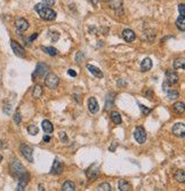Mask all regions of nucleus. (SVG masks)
<instances>
[{
  "instance_id": "f257e3e1",
  "label": "nucleus",
  "mask_w": 185,
  "mask_h": 191,
  "mask_svg": "<svg viewBox=\"0 0 185 191\" xmlns=\"http://www.w3.org/2000/svg\"><path fill=\"white\" fill-rule=\"evenodd\" d=\"M34 9L39 14V16L43 19H45V21H54L57 16L55 10L47 7V6L43 5V4H37V5L34 6Z\"/></svg>"
},
{
  "instance_id": "f03ea898",
  "label": "nucleus",
  "mask_w": 185,
  "mask_h": 191,
  "mask_svg": "<svg viewBox=\"0 0 185 191\" xmlns=\"http://www.w3.org/2000/svg\"><path fill=\"white\" fill-rule=\"evenodd\" d=\"M10 173H12L15 177L19 179V177H22L25 173H28V172H26L25 167H24L19 160H13V161L10 162Z\"/></svg>"
},
{
  "instance_id": "7ed1b4c3",
  "label": "nucleus",
  "mask_w": 185,
  "mask_h": 191,
  "mask_svg": "<svg viewBox=\"0 0 185 191\" xmlns=\"http://www.w3.org/2000/svg\"><path fill=\"white\" fill-rule=\"evenodd\" d=\"M60 84V79L55 73H48L47 76L45 77V85L50 88V89H55Z\"/></svg>"
},
{
  "instance_id": "20e7f679",
  "label": "nucleus",
  "mask_w": 185,
  "mask_h": 191,
  "mask_svg": "<svg viewBox=\"0 0 185 191\" xmlns=\"http://www.w3.org/2000/svg\"><path fill=\"white\" fill-rule=\"evenodd\" d=\"M47 71H48V67L45 63H38L36 70H34V72L32 73V80H37L38 78L43 77L47 73Z\"/></svg>"
},
{
  "instance_id": "39448f33",
  "label": "nucleus",
  "mask_w": 185,
  "mask_h": 191,
  "mask_svg": "<svg viewBox=\"0 0 185 191\" xmlns=\"http://www.w3.org/2000/svg\"><path fill=\"white\" fill-rule=\"evenodd\" d=\"M134 137L137 141V143L143 144L146 141V132H145V129L143 128L142 126L136 127L135 132H134Z\"/></svg>"
},
{
  "instance_id": "423d86ee",
  "label": "nucleus",
  "mask_w": 185,
  "mask_h": 191,
  "mask_svg": "<svg viewBox=\"0 0 185 191\" xmlns=\"http://www.w3.org/2000/svg\"><path fill=\"white\" fill-rule=\"evenodd\" d=\"M21 152L23 157L28 160L29 162H33V149L28 144H22L21 145Z\"/></svg>"
},
{
  "instance_id": "0eeeda50",
  "label": "nucleus",
  "mask_w": 185,
  "mask_h": 191,
  "mask_svg": "<svg viewBox=\"0 0 185 191\" xmlns=\"http://www.w3.org/2000/svg\"><path fill=\"white\" fill-rule=\"evenodd\" d=\"M173 134L175 135L176 137H180V139H184L185 137V124L183 123H177L173 126L171 129Z\"/></svg>"
},
{
  "instance_id": "6e6552de",
  "label": "nucleus",
  "mask_w": 185,
  "mask_h": 191,
  "mask_svg": "<svg viewBox=\"0 0 185 191\" xmlns=\"http://www.w3.org/2000/svg\"><path fill=\"white\" fill-rule=\"evenodd\" d=\"M10 47L13 49V52L16 56H19V57H25V49H24L21 45H19L17 41H15V40H12L10 41Z\"/></svg>"
},
{
  "instance_id": "1a4fd4ad",
  "label": "nucleus",
  "mask_w": 185,
  "mask_h": 191,
  "mask_svg": "<svg viewBox=\"0 0 185 191\" xmlns=\"http://www.w3.org/2000/svg\"><path fill=\"white\" fill-rule=\"evenodd\" d=\"M178 80H180V77H178V75L174 70H168L166 72V80L165 81H167V84H169L170 86L177 84Z\"/></svg>"
},
{
  "instance_id": "9d476101",
  "label": "nucleus",
  "mask_w": 185,
  "mask_h": 191,
  "mask_svg": "<svg viewBox=\"0 0 185 191\" xmlns=\"http://www.w3.org/2000/svg\"><path fill=\"white\" fill-rule=\"evenodd\" d=\"M15 26H16V29L19 30V32H23V31H26L29 29V22L25 19L21 17V19H16Z\"/></svg>"
},
{
  "instance_id": "9b49d317",
  "label": "nucleus",
  "mask_w": 185,
  "mask_h": 191,
  "mask_svg": "<svg viewBox=\"0 0 185 191\" xmlns=\"http://www.w3.org/2000/svg\"><path fill=\"white\" fill-rule=\"evenodd\" d=\"M122 38L125 41H127V43H133L134 40L136 39V34L134 32L133 30L130 29H125L122 31Z\"/></svg>"
},
{
  "instance_id": "f8f14e48",
  "label": "nucleus",
  "mask_w": 185,
  "mask_h": 191,
  "mask_svg": "<svg viewBox=\"0 0 185 191\" xmlns=\"http://www.w3.org/2000/svg\"><path fill=\"white\" fill-rule=\"evenodd\" d=\"M62 172H63V164H62L60 160L55 159L54 162H53L50 174H53V175H58V174H61Z\"/></svg>"
},
{
  "instance_id": "ddd939ff",
  "label": "nucleus",
  "mask_w": 185,
  "mask_h": 191,
  "mask_svg": "<svg viewBox=\"0 0 185 191\" xmlns=\"http://www.w3.org/2000/svg\"><path fill=\"white\" fill-rule=\"evenodd\" d=\"M88 110L91 113H97L98 110H100V105H98V102H97L95 97H90L88 100Z\"/></svg>"
},
{
  "instance_id": "4468645a",
  "label": "nucleus",
  "mask_w": 185,
  "mask_h": 191,
  "mask_svg": "<svg viewBox=\"0 0 185 191\" xmlns=\"http://www.w3.org/2000/svg\"><path fill=\"white\" fill-rule=\"evenodd\" d=\"M86 68H87V70H88L91 75H94V76L97 77V78H103V77H104L102 70L98 69L97 67H94V65H91V64H87V67Z\"/></svg>"
},
{
  "instance_id": "2eb2a0df",
  "label": "nucleus",
  "mask_w": 185,
  "mask_h": 191,
  "mask_svg": "<svg viewBox=\"0 0 185 191\" xmlns=\"http://www.w3.org/2000/svg\"><path fill=\"white\" fill-rule=\"evenodd\" d=\"M104 2H108L110 7L114 10H119L122 8V0H103Z\"/></svg>"
},
{
  "instance_id": "dca6fc26",
  "label": "nucleus",
  "mask_w": 185,
  "mask_h": 191,
  "mask_svg": "<svg viewBox=\"0 0 185 191\" xmlns=\"http://www.w3.org/2000/svg\"><path fill=\"white\" fill-rule=\"evenodd\" d=\"M151 68H152V61H151V58H144L142 61V63H141V71L142 72H147V71H150L151 70Z\"/></svg>"
},
{
  "instance_id": "f3484780",
  "label": "nucleus",
  "mask_w": 185,
  "mask_h": 191,
  "mask_svg": "<svg viewBox=\"0 0 185 191\" xmlns=\"http://www.w3.org/2000/svg\"><path fill=\"white\" fill-rule=\"evenodd\" d=\"M41 127H43V132H45L46 134H52L53 130H54V126H53V124L47 119L43 120V123H41Z\"/></svg>"
},
{
  "instance_id": "a211bd4d",
  "label": "nucleus",
  "mask_w": 185,
  "mask_h": 191,
  "mask_svg": "<svg viewBox=\"0 0 185 191\" xmlns=\"http://www.w3.org/2000/svg\"><path fill=\"white\" fill-rule=\"evenodd\" d=\"M174 68L176 70H185V58L178 57L174 61Z\"/></svg>"
},
{
  "instance_id": "6ab92c4d",
  "label": "nucleus",
  "mask_w": 185,
  "mask_h": 191,
  "mask_svg": "<svg viewBox=\"0 0 185 191\" xmlns=\"http://www.w3.org/2000/svg\"><path fill=\"white\" fill-rule=\"evenodd\" d=\"M173 109H174L176 113L180 115L185 111V103L184 102H176L175 104L173 105Z\"/></svg>"
},
{
  "instance_id": "aec40b11",
  "label": "nucleus",
  "mask_w": 185,
  "mask_h": 191,
  "mask_svg": "<svg viewBox=\"0 0 185 191\" xmlns=\"http://www.w3.org/2000/svg\"><path fill=\"white\" fill-rule=\"evenodd\" d=\"M119 190L120 191H129L132 190V186H130V183H128L127 181H125V180H120L119 181Z\"/></svg>"
},
{
  "instance_id": "412c9836",
  "label": "nucleus",
  "mask_w": 185,
  "mask_h": 191,
  "mask_svg": "<svg viewBox=\"0 0 185 191\" xmlns=\"http://www.w3.org/2000/svg\"><path fill=\"white\" fill-rule=\"evenodd\" d=\"M174 177H175V180L177 182H180V183H184L185 182V171L178 169V171L175 173Z\"/></svg>"
},
{
  "instance_id": "4be33fe9",
  "label": "nucleus",
  "mask_w": 185,
  "mask_h": 191,
  "mask_svg": "<svg viewBox=\"0 0 185 191\" xmlns=\"http://www.w3.org/2000/svg\"><path fill=\"white\" fill-rule=\"evenodd\" d=\"M111 119H112V121H113L115 125H120L122 123L121 116H120V113L117 112V111H112V112H111Z\"/></svg>"
},
{
  "instance_id": "5701e85b",
  "label": "nucleus",
  "mask_w": 185,
  "mask_h": 191,
  "mask_svg": "<svg viewBox=\"0 0 185 191\" xmlns=\"http://www.w3.org/2000/svg\"><path fill=\"white\" fill-rule=\"evenodd\" d=\"M32 96H33L34 99H40L43 96V87L40 86V85H36L33 91H32Z\"/></svg>"
},
{
  "instance_id": "b1692460",
  "label": "nucleus",
  "mask_w": 185,
  "mask_h": 191,
  "mask_svg": "<svg viewBox=\"0 0 185 191\" xmlns=\"http://www.w3.org/2000/svg\"><path fill=\"white\" fill-rule=\"evenodd\" d=\"M74 190H76V186L71 181L64 182V184L62 186V191H74Z\"/></svg>"
},
{
  "instance_id": "393cba45",
  "label": "nucleus",
  "mask_w": 185,
  "mask_h": 191,
  "mask_svg": "<svg viewBox=\"0 0 185 191\" xmlns=\"http://www.w3.org/2000/svg\"><path fill=\"white\" fill-rule=\"evenodd\" d=\"M176 26L180 31H185V17L180 16L178 19H176Z\"/></svg>"
},
{
  "instance_id": "a878e982",
  "label": "nucleus",
  "mask_w": 185,
  "mask_h": 191,
  "mask_svg": "<svg viewBox=\"0 0 185 191\" xmlns=\"http://www.w3.org/2000/svg\"><path fill=\"white\" fill-rule=\"evenodd\" d=\"M41 49H43V52H45L46 54L50 55V56H56L58 54V50L54 47H41Z\"/></svg>"
},
{
  "instance_id": "bb28decb",
  "label": "nucleus",
  "mask_w": 185,
  "mask_h": 191,
  "mask_svg": "<svg viewBox=\"0 0 185 191\" xmlns=\"http://www.w3.org/2000/svg\"><path fill=\"white\" fill-rule=\"evenodd\" d=\"M28 133L30 135H37L39 133V128L36 126V125H29L28 126Z\"/></svg>"
},
{
  "instance_id": "cd10ccee",
  "label": "nucleus",
  "mask_w": 185,
  "mask_h": 191,
  "mask_svg": "<svg viewBox=\"0 0 185 191\" xmlns=\"http://www.w3.org/2000/svg\"><path fill=\"white\" fill-rule=\"evenodd\" d=\"M98 173H100L98 172V168L95 169V171H91V168H89V169H87V176L91 179V180H94V179L98 176Z\"/></svg>"
},
{
  "instance_id": "c85d7f7f",
  "label": "nucleus",
  "mask_w": 185,
  "mask_h": 191,
  "mask_svg": "<svg viewBox=\"0 0 185 191\" xmlns=\"http://www.w3.org/2000/svg\"><path fill=\"white\" fill-rule=\"evenodd\" d=\"M97 190L98 191H111L112 189H111V186H110L109 183L104 182V183H102V184H100V186H97Z\"/></svg>"
},
{
  "instance_id": "c756f323",
  "label": "nucleus",
  "mask_w": 185,
  "mask_h": 191,
  "mask_svg": "<svg viewBox=\"0 0 185 191\" xmlns=\"http://www.w3.org/2000/svg\"><path fill=\"white\" fill-rule=\"evenodd\" d=\"M167 96H168V99H170V100H175V99H177V97L180 96V94H178L177 91H171V89H169V91L167 92Z\"/></svg>"
},
{
  "instance_id": "7c9ffc66",
  "label": "nucleus",
  "mask_w": 185,
  "mask_h": 191,
  "mask_svg": "<svg viewBox=\"0 0 185 191\" xmlns=\"http://www.w3.org/2000/svg\"><path fill=\"white\" fill-rule=\"evenodd\" d=\"M138 105H139V109H141V111H142L143 116H146V115H149V113L151 112V109L146 108L145 105H143V104H138Z\"/></svg>"
},
{
  "instance_id": "2f4dec72",
  "label": "nucleus",
  "mask_w": 185,
  "mask_h": 191,
  "mask_svg": "<svg viewBox=\"0 0 185 191\" xmlns=\"http://www.w3.org/2000/svg\"><path fill=\"white\" fill-rule=\"evenodd\" d=\"M14 121L16 125H19L22 123V115H21L19 112H16L14 115Z\"/></svg>"
},
{
  "instance_id": "473e14b6",
  "label": "nucleus",
  "mask_w": 185,
  "mask_h": 191,
  "mask_svg": "<svg viewBox=\"0 0 185 191\" xmlns=\"http://www.w3.org/2000/svg\"><path fill=\"white\" fill-rule=\"evenodd\" d=\"M112 105H113V97L108 99L105 102V110H109L110 108H112Z\"/></svg>"
},
{
  "instance_id": "72a5a7b5",
  "label": "nucleus",
  "mask_w": 185,
  "mask_h": 191,
  "mask_svg": "<svg viewBox=\"0 0 185 191\" xmlns=\"http://www.w3.org/2000/svg\"><path fill=\"white\" fill-rule=\"evenodd\" d=\"M178 12H180V16L185 17V5L184 4H180V5H178Z\"/></svg>"
},
{
  "instance_id": "f704fd0d",
  "label": "nucleus",
  "mask_w": 185,
  "mask_h": 191,
  "mask_svg": "<svg viewBox=\"0 0 185 191\" xmlns=\"http://www.w3.org/2000/svg\"><path fill=\"white\" fill-rule=\"evenodd\" d=\"M60 139H61V141L62 142H64V143H67V134L64 133V132H61V133H60Z\"/></svg>"
},
{
  "instance_id": "c9c22d12",
  "label": "nucleus",
  "mask_w": 185,
  "mask_h": 191,
  "mask_svg": "<svg viewBox=\"0 0 185 191\" xmlns=\"http://www.w3.org/2000/svg\"><path fill=\"white\" fill-rule=\"evenodd\" d=\"M10 110H12V106H10V105H5L4 111H5L7 115H10Z\"/></svg>"
},
{
  "instance_id": "e433bc0d",
  "label": "nucleus",
  "mask_w": 185,
  "mask_h": 191,
  "mask_svg": "<svg viewBox=\"0 0 185 191\" xmlns=\"http://www.w3.org/2000/svg\"><path fill=\"white\" fill-rule=\"evenodd\" d=\"M67 75L71 77H77V72L74 71V70H72V69H70V70H67Z\"/></svg>"
},
{
  "instance_id": "4c0bfd02",
  "label": "nucleus",
  "mask_w": 185,
  "mask_h": 191,
  "mask_svg": "<svg viewBox=\"0 0 185 191\" xmlns=\"http://www.w3.org/2000/svg\"><path fill=\"white\" fill-rule=\"evenodd\" d=\"M43 1H45L48 6H53L55 4V0H43Z\"/></svg>"
},
{
  "instance_id": "58836bf2",
  "label": "nucleus",
  "mask_w": 185,
  "mask_h": 191,
  "mask_svg": "<svg viewBox=\"0 0 185 191\" xmlns=\"http://www.w3.org/2000/svg\"><path fill=\"white\" fill-rule=\"evenodd\" d=\"M37 37H38V33H34V34H32V36H31V37H30V39H29V41H30V43H31V41H33L34 39L37 38Z\"/></svg>"
},
{
  "instance_id": "ea45409f",
  "label": "nucleus",
  "mask_w": 185,
  "mask_h": 191,
  "mask_svg": "<svg viewBox=\"0 0 185 191\" xmlns=\"http://www.w3.org/2000/svg\"><path fill=\"white\" fill-rule=\"evenodd\" d=\"M43 141H45V142H49V141H50V136H49V135H45V136H43Z\"/></svg>"
},
{
  "instance_id": "a19ab883",
  "label": "nucleus",
  "mask_w": 185,
  "mask_h": 191,
  "mask_svg": "<svg viewBox=\"0 0 185 191\" xmlns=\"http://www.w3.org/2000/svg\"><path fill=\"white\" fill-rule=\"evenodd\" d=\"M97 1H98V0H91V4H93V5H97Z\"/></svg>"
},
{
  "instance_id": "79ce46f5",
  "label": "nucleus",
  "mask_w": 185,
  "mask_h": 191,
  "mask_svg": "<svg viewBox=\"0 0 185 191\" xmlns=\"http://www.w3.org/2000/svg\"><path fill=\"white\" fill-rule=\"evenodd\" d=\"M38 190H45V189H43V186H39V189H38Z\"/></svg>"
},
{
  "instance_id": "37998d69",
  "label": "nucleus",
  "mask_w": 185,
  "mask_h": 191,
  "mask_svg": "<svg viewBox=\"0 0 185 191\" xmlns=\"http://www.w3.org/2000/svg\"><path fill=\"white\" fill-rule=\"evenodd\" d=\"M1 160H2V156H1V155H0V161H1Z\"/></svg>"
}]
</instances>
